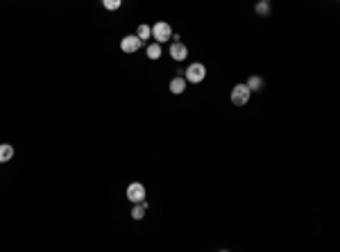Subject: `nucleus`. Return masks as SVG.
Instances as JSON below:
<instances>
[{
    "label": "nucleus",
    "mask_w": 340,
    "mask_h": 252,
    "mask_svg": "<svg viewBox=\"0 0 340 252\" xmlns=\"http://www.w3.org/2000/svg\"><path fill=\"white\" fill-rule=\"evenodd\" d=\"M136 36H139L141 41H147V39H152V25L141 23V25H139V30H136Z\"/></svg>",
    "instance_id": "12"
},
{
    "label": "nucleus",
    "mask_w": 340,
    "mask_h": 252,
    "mask_svg": "<svg viewBox=\"0 0 340 252\" xmlns=\"http://www.w3.org/2000/svg\"><path fill=\"white\" fill-rule=\"evenodd\" d=\"M145 55H147V59H152V62H157L161 55H164V48H161V43H150V46L145 48Z\"/></svg>",
    "instance_id": "9"
},
{
    "label": "nucleus",
    "mask_w": 340,
    "mask_h": 252,
    "mask_svg": "<svg viewBox=\"0 0 340 252\" xmlns=\"http://www.w3.org/2000/svg\"><path fill=\"white\" fill-rule=\"evenodd\" d=\"M9 159H14V146H9V143H0V164H5V161H9Z\"/></svg>",
    "instance_id": "11"
},
{
    "label": "nucleus",
    "mask_w": 340,
    "mask_h": 252,
    "mask_svg": "<svg viewBox=\"0 0 340 252\" xmlns=\"http://www.w3.org/2000/svg\"><path fill=\"white\" fill-rule=\"evenodd\" d=\"M168 55L175 62H186L188 59V48H186V43H182V39L179 41H170V50H168Z\"/></svg>",
    "instance_id": "6"
},
{
    "label": "nucleus",
    "mask_w": 340,
    "mask_h": 252,
    "mask_svg": "<svg viewBox=\"0 0 340 252\" xmlns=\"http://www.w3.org/2000/svg\"><path fill=\"white\" fill-rule=\"evenodd\" d=\"M145 211H147L145 200H143V202H134V207H132V218H134V220H141V218L145 216Z\"/></svg>",
    "instance_id": "10"
},
{
    "label": "nucleus",
    "mask_w": 340,
    "mask_h": 252,
    "mask_svg": "<svg viewBox=\"0 0 340 252\" xmlns=\"http://www.w3.org/2000/svg\"><path fill=\"white\" fill-rule=\"evenodd\" d=\"M152 39L157 43H166L172 39V28H170V23H166V21H159V23L152 25Z\"/></svg>",
    "instance_id": "3"
},
{
    "label": "nucleus",
    "mask_w": 340,
    "mask_h": 252,
    "mask_svg": "<svg viewBox=\"0 0 340 252\" xmlns=\"http://www.w3.org/2000/svg\"><path fill=\"white\" fill-rule=\"evenodd\" d=\"M102 7L107 12H118L123 7V0H102Z\"/></svg>",
    "instance_id": "13"
},
{
    "label": "nucleus",
    "mask_w": 340,
    "mask_h": 252,
    "mask_svg": "<svg viewBox=\"0 0 340 252\" xmlns=\"http://www.w3.org/2000/svg\"><path fill=\"white\" fill-rule=\"evenodd\" d=\"M247 89L252 91V94H258V91H263V77L261 75H252V77H247Z\"/></svg>",
    "instance_id": "8"
},
{
    "label": "nucleus",
    "mask_w": 340,
    "mask_h": 252,
    "mask_svg": "<svg viewBox=\"0 0 340 252\" xmlns=\"http://www.w3.org/2000/svg\"><path fill=\"white\" fill-rule=\"evenodd\" d=\"M125 195H127V200L134 205V202H143L145 200V187H143L141 182H132L127 187V191H125Z\"/></svg>",
    "instance_id": "5"
},
{
    "label": "nucleus",
    "mask_w": 340,
    "mask_h": 252,
    "mask_svg": "<svg viewBox=\"0 0 340 252\" xmlns=\"http://www.w3.org/2000/svg\"><path fill=\"white\" fill-rule=\"evenodd\" d=\"M188 84H199L206 80V66L202 62H193V64H188L186 73H184Z\"/></svg>",
    "instance_id": "1"
},
{
    "label": "nucleus",
    "mask_w": 340,
    "mask_h": 252,
    "mask_svg": "<svg viewBox=\"0 0 340 252\" xmlns=\"http://www.w3.org/2000/svg\"><path fill=\"white\" fill-rule=\"evenodd\" d=\"M141 46H143V41L136 34H127V36H123V39H120V50H123L125 55L139 53V50H141Z\"/></svg>",
    "instance_id": "4"
},
{
    "label": "nucleus",
    "mask_w": 340,
    "mask_h": 252,
    "mask_svg": "<svg viewBox=\"0 0 340 252\" xmlns=\"http://www.w3.org/2000/svg\"><path fill=\"white\" fill-rule=\"evenodd\" d=\"M263 2H270V0H263Z\"/></svg>",
    "instance_id": "15"
},
{
    "label": "nucleus",
    "mask_w": 340,
    "mask_h": 252,
    "mask_svg": "<svg viewBox=\"0 0 340 252\" xmlns=\"http://www.w3.org/2000/svg\"><path fill=\"white\" fill-rule=\"evenodd\" d=\"M186 77L184 75H177V77H172L170 80V84H168V89H170V94L172 95H182L184 91H186Z\"/></svg>",
    "instance_id": "7"
},
{
    "label": "nucleus",
    "mask_w": 340,
    "mask_h": 252,
    "mask_svg": "<svg viewBox=\"0 0 340 252\" xmlns=\"http://www.w3.org/2000/svg\"><path fill=\"white\" fill-rule=\"evenodd\" d=\"M254 12H256L258 16H268V14H270V2H263V0H258L256 7H254Z\"/></svg>",
    "instance_id": "14"
},
{
    "label": "nucleus",
    "mask_w": 340,
    "mask_h": 252,
    "mask_svg": "<svg viewBox=\"0 0 340 252\" xmlns=\"http://www.w3.org/2000/svg\"><path fill=\"white\" fill-rule=\"evenodd\" d=\"M250 98H252V91L247 89L245 82L236 84V87L231 89V95H229V100H231V105L234 107H245L247 102H250Z\"/></svg>",
    "instance_id": "2"
}]
</instances>
